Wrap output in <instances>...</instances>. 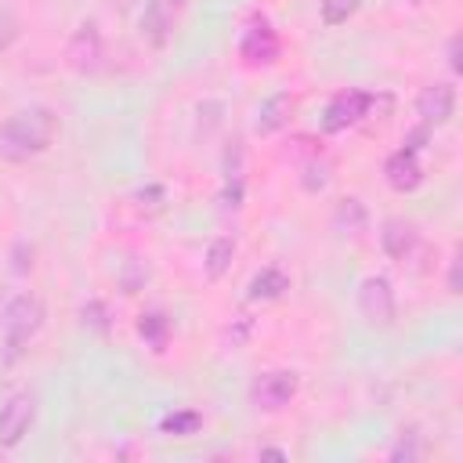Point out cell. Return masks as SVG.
Returning <instances> with one entry per match:
<instances>
[{
	"instance_id": "cell-1",
	"label": "cell",
	"mask_w": 463,
	"mask_h": 463,
	"mask_svg": "<svg viewBox=\"0 0 463 463\" xmlns=\"http://www.w3.org/2000/svg\"><path fill=\"white\" fill-rule=\"evenodd\" d=\"M54 130H58V119H54V112L43 109V105H29V109L7 116V119L0 123V159H7V163H25V159L40 156V152L51 145Z\"/></svg>"
},
{
	"instance_id": "cell-2",
	"label": "cell",
	"mask_w": 463,
	"mask_h": 463,
	"mask_svg": "<svg viewBox=\"0 0 463 463\" xmlns=\"http://www.w3.org/2000/svg\"><path fill=\"white\" fill-rule=\"evenodd\" d=\"M40 326H43V304H40V297H33V293L11 297L7 307H4V318H0L7 358H18L25 351V344L40 333Z\"/></svg>"
},
{
	"instance_id": "cell-3",
	"label": "cell",
	"mask_w": 463,
	"mask_h": 463,
	"mask_svg": "<svg viewBox=\"0 0 463 463\" xmlns=\"http://www.w3.org/2000/svg\"><path fill=\"white\" fill-rule=\"evenodd\" d=\"M369 105H373V94L369 90H340V94H333V101L326 105V112H322V130H329V134H336V130H347V127H354L365 112H369Z\"/></svg>"
},
{
	"instance_id": "cell-4",
	"label": "cell",
	"mask_w": 463,
	"mask_h": 463,
	"mask_svg": "<svg viewBox=\"0 0 463 463\" xmlns=\"http://www.w3.org/2000/svg\"><path fill=\"white\" fill-rule=\"evenodd\" d=\"M358 311L373 326H391L394 322V289L383 275H369L358 286Z\"/></svg>"
},
{
	"instance_id": "cell-5",
	"label": "cell",
	"mask_w": 463,
	"mask_h": 463,
	"mask_svg": "<svg viewBox=\"0 0 463 463\" xmlns=\"http://www.w3.org/2000/svg\"><path fill=\"white\" fill-rule=\"evenodd\" d=\"M33 416H36V398H33L29 391L11 394V398L4 402V409H0V445H7V449L18 445V441L29 434Z\"/></svg>"
},
{
	"instance_id": "cell-6",
	"label": "cell",
	"mask_w": 463,
	"mask_h": 463,
	"mask_svg": "<svg viewBox=\"0 0 463 463\" xmlns=\"http://www.w3.org/2000/svg\"><path fill=\"white\" fill-rule=\"evenodd\" d=\"M293 394H297V373H286V369L264 373V376H257L253 387H250V402H253L257 409H264V412H275V409L289 405Z\"/></svg>"
},
{
	"instance_id": "cell-7",
	"label": "cell",
	"mask_w": 463,
	"mask_h": 463,
	"mask_svg": "<svg viewBox=\"0 0 463 463\" xmlns=\"http://www.w3.org/2000/svg\"><path fill=\"white\" fill-rule=\"evenodd\" d=\"M239 51H242V58H246L250 65H271V61L279 58V36H275V29H271L264 18H257V22L242 33Z\"/></svg>"
},
{
	"instance_id": "cell-8",
	"label": "cell",
	"mask_w": 463,
	"mask_h": 463,
	"mask_svg": "<svg viewBox=\"0 0 463 463\" xmlns=\"http://www.w3.org/2000/svg\"><path fill=\"white\" fill-rule=\"evenodd\" d=\"M383 174H387V184H391L394 192H412V188L423 181V166H420L416 148H409V145L398 148V152L387 159Z\"/></svg>"
},
{
	"instance_id": "cell-9",
	"label": "cell",
	"mask_w": 463,
	"mask_h": 463,
	"mask_svg": "<svg viewBox=\"0 0 463 463\" xmlns=\"http://www.w3.org/2000/svg\"><path fill=\"white\" fill-rule=\"evenodd\" d=\"M416 112L423 116V123H449V116L456 112V90L449 83H434V87H423L420 98H416Z\"/></svg>"
},
{
	"instance_id": "cell-10",
	"label": "cell",
	"mask_w": 463,
	"mask_h": 463,
	"mask_svg": "<svg viewBox=\"0 0 463 463\" xmlns=\"http://www.w3.org/2000/svg\"><path fill=\"white\" fill-rule=\"evenodd\" d=\"M293 105H297V101H293L289 90L271 94V98L260 105V112H257V119H253V130H257V134H275V130H282V127L289 123Z\"/></svg>"
},
{
	"instance_id": "cell-11",
	"label": "cell",
	"mask_w": 463,
	"mask_h": 463,
	"mask_svg": "<svg viewBox=\"0 0 463 463\" xmlns=\"http://www.w3.org/2000/svg\"><path fill=\"white\" fill-rule=\"evenodd\" d=\"M380 242H383V253L394 257V260H405L409 250L416 246V228L402 217H391L383 221V232H380Z\"/></svg>"
},
{
	"instance_id": "cell-12",
	"label": "cell",
	"mask_w": 463,
	"mask_h": 463,
	"mask_svg": "<svg viewBox=\"0 0 463 463\" xmlns=\"http://www.w3.org/2000/svg\"><path fill=\"white\" fill-rule=\"evenodd\" d=\"M98 58H101V36H98V29L94 25H80L76 36L69 40V61L76 69H94Z\"/></svg>"
},
{
	"instance_id": "cell-13",
	"label": "cell",
	"mask_w": 463,
	"mask_h": 463,
	"mask_svg": "<svg viewBox=\"0 0 463 463\" xmlns=\"http://www.w3.org/2000/svg\"><path fill=\"white\" fill-rule=\"evenodd\" d=\"M365 221H369V213H365L362 199H354V195L340 199V203H336V210H333V228H336V232H344V235L362 232V228H365Z\"/></svg>"
},
{
	"instance_id": "cell-14",
	"label": "cell",
	"mask_w": 463,
	"mask_h": 463,
	"mask_svg": "<svg viewBox=\"0 0 463 463\" xmlns=\"http://www.w3.org/2000/svg\"><path fill=\"white\" fill-rule=\"evenodd\" d=\"M286 289H289V279H286L282 268H264V271H257L253 282H250V297H253V300H275V297H282Z\"/></svg>"
},
{
	"instance_id": "cell-15",
	"label": "cell",
	"mask_w": 463,
	"mask_h": 463,
	"mask_svg": "<svg viewBox=\"0 0 463 463\" xmlns=\"http://www.w3.org/2000/svg\"><path fill=\"white\" fill-rule=\"evenodd\" d=\"M166 33H170V14H166L163 0H152L148 11L141 14V36H148L159 47V43H166Z\"/></svg>"
},
{
	"instance_id": "cell-16",
	"label": "cell",
	"mask_w": 463,
	"mask_h": 463,
	"mask_svg": "<svg viewBox=\"0 0 463 463\" xmlns=\"http://www.w3.org/2000/svg\"><path fill=\"white\" fill-rule=\"evenodd\" d=\"M232 257H235V242L228 239V235H221V239H213L210 242V250H206V275L210 279H221L228 268H232Z\"/></svg>"
},
{
	"instance_id": "cell-17",
	"label": "cell",
	"mask_w": 463,
	"mask_h": 463,
	"mask_svg": "<svg viewBox=\"0 0 463 463\" xmlns=\"http://www.w3.org/2000/svg\"><path fill=\"white\" fill-rule=\"evenodd\" d=\"M199 423H203V416L195 412V409H177V412H170V416H163L159 420V427L166 430V434H195L199 430Z\"/></svg>"
},
{
	"instance_id": "cell-18",
	"label": "cell",
	"mask_w": 463,
	"mask_h": 463,
	"mask_svg": "<svg viewBox=\"0 0 463 463\" xmlns=\"http://www.w3.org/2000/svg\"><path fill=\"white\" fill-rule=\"evenodd\" d=\"M137 333L159 351L163 344H166V318L159 315V311H148V315H141V322H137Z\"/></svg>"
},
{
	"instance_id": "cell-19",
	"label": "cell",
	"mask_w": 463,
	"mask_h": 463,
	"mask_svg": "<svg viewBox=\"0 0 463 463\" xmlns=\"http://www.w3.org/2000/svg\"><path fill=\"white\" fill-rule=\"evenodd\" d=\"M358 11V0H322V22L326 25H344Z\"/></svg>"
},
{
	"instance_id": "cell-20",
	"label": "cell",
	"mask_w": 463,
	"mask_h": 463,
	"mask_svg": "<svg viewBox=\"0 0 463 463\" xmlns=\"http://www.w3.org/2000/svg\"><path fill=\"white\" fill-rule=\"evenodd\" d=\"M80 318H83V326H90V329H98V333H109V311H105V304H101V300L83 304Z\"/></svg>"
},
{
	"instance_id": "cell-21",
	"label": "cell",
	"mask_w": 463,
	"mask_h": 463,
	"mask_svg": "<svg viewBox=\"0 0 463 463\" xmlns=\"http://www.w3.org/2000/svg\"><path fill=\"white\" fill-rule=\"evenodd\" d=\"M416 452H420V449H416V434H409V441L402 438V441L391 449V459H416Z\"/></svg>"
},
{
	"instance_id": "cell-22",
	"label": "cell",
	"mask_w": 463,
	"mask_h": 463,
	"mask_svg": "<svg viewBox=\"0 0 463 463\" xmlns=\"http://www.w3.org/2000/svg\"><path fill=\"white\" fill-rule=\"evenodd\" d=\"M14 36H18V25L7 14H0V51H7L14 43Z\"/></svg>"
},
{
	"instance_id": "cell-23",
	"label": "cell",
	"mask_w": 463,
	"mask_h": 463,
	"mask_svg": "<svg viewBox=\"0 0 463 463\" xmlns=\"http://www.w3.org/2000/svg\"><path fill=\"white\" fill-rule=\"evenodd\" d=\"M449 65H452V72H459V36L449 40Z\"/></svg>"
}]
</instances>
